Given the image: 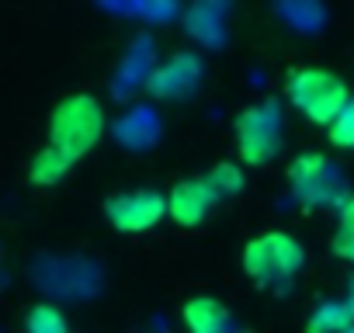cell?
Returning <instances> with one entry per match:
<instances>
[{
	"instance_id": "277c9868",
	"label": "cell",
	"mask_w": 354,
	"mask_h": 333,
	"mask_svg": "<svg viewBox=\"0 0 354 333\" xmlns=\"http://www.w3.org/2000/svg\"><path fill=\"white\" fill-rule=\"evenodd\" d=\"M302 243L285 233V229H271L261 233L257 240H250L243 247V271L257 281V285H285L302 271Z\"/></svg>"
},
{
	"instance_id": "5bb4252c",
	"label": "cell",
	"mask_w": 354,
	"mask_h": 333,
	"mask_svg": "<svg viewBox=\"0 0 354 333\" xmlns=\"http://www.w3.org/2000/svg\"><path fill=\"white\" fill-rule=\"evenodd\" d=\"M326 135H330V142L337 146V149H354V97L344 104V111L333 118V125L326 129Z\"/></svg>"
},
{
	"instance_id": "5b68a950",
	"label": "cell",
	"mask_w": 354,
	"mask_h": 333,
	"mask_svg": "<svg viewBox=\"0 0 354 333\" xmlns=\"http://www.w3.org/2000/svg\"><path fill=\"white\" fill-rule=\"evenodd\" d=\"M281 135H285V125H281V111L274 101L254 104L236 118V149L247 166H261L271 156H278Z\"/></svg>"
},
{
	"instance_id": "7a4b0ae2",
	"label": "cell",
	"mask_w": 354,
	"mask_h": 333,
	"mask_svg": "<svg viewBox=\"0 0 354 333\" xmlns=\"http://www.w3.org/2000/svg\"><path fill=\"white\" fill-rule=\"evenodd\" d=\"M285 94L292 101V108L299 115H306L309 122L316 125H333V118L344 111V104L351 101V91L347 84L330 73V70H319V66H306V70H292L288 73V84H285Z\"/></svg>"
},
{
	"instance_id": "7c38bea8",
	"label": "cell",
	"mask_w": 354,
	"mask_h": 333,
	"mask_svg": "<svg viewBox=\"0 0 354 333\" xmlns=\"http://www.w3.org/2000/svg\"><path fill=\"white\" fill-rule=\"evenodd\" d=\"M333 254L340 260L354 264V195L340 205V219H337V233H333Z\"/></svg>"
},
{
	"instance_id": "ba28073f",
	"label": "cell",
	"mask_w": 354,
	"mask_h": 333,
	"mask_svg": "<svg viewBox=\"0 0 354 333\" xmlns=\"http://www.w3.org/2000/svg\"><path fill=\"white\" fill-rule=\"evenodd\" d=\"M181 316H185L188 333H243V330L233 323V316L226 312V305H223L219 298H209V295L192 298Z\"/></svg>"
},
{
	"instance_id": "9c48e42d",
	"label": "cell",
	"mask_w": 354,
	"mask_h": 333,
	"mask_svg": "<svg viewBox=\"0 0 354 333\" xmlns=\"http://www.w3.org/2000/svg\"><path fill=\"white\" fill-rule=\"evenodd\" d=\"M347 326H354V281L347 285L344 298H330L313 309L306 333H344Z\"/></svg>"
},
{
	"instance_id": "4fadbf2b",
	"label": "cell",
	"mask_w": 354,
	"mask_h": 333,
	"mask_svg": "<svg viewBox=\"0 0 354 333\" xmlns=\"http://www.w3.org/2000/svg\"><path fill=\"white\" fill-rule=\"evenodd\" d=\"M209 184L216 188L219 198L240 195V191H243V166H236V163H219V166H212Z\"/></svg>"
},
{
	"instance_id": "6da1fadb",
	"label": "cell",
	"mask_w": 354,
	"mask_h": 333,
	"mask_svg": "<svg viewBox=\"0 0 354 333\" xmlns=\"http://www.w3.org/2000/svg\"><path fill=\"white\" fill-rule=\"evenodd\" d=\"M104 135V108L94 94H70L49 118V142L32 156L28 178L42 188L59 184L80 156H87Z\"/></svg>"
},
{
	"instance_id": "3957f363",
	"label": "cell",
	"mask_w": 354,
	"mask_h": 333,
	"mask_svg": "<svg viewBox=\"0 0 354 333\" xmlns=\"http://www.w3.org/2000/svg\"><path fill=\"white\" fill-rule=\"evenodd\" d=\"M288 181H292L295 202H302L306 209H333V205H344L351 198L340 166L326 153L295 156L288 166Z\"/></svg>"
},
{
	"instance_id": "52a82bcc",
	"label": "cell",
	"mask_w": 354,
	"mask_h": 333,
	"mask_svg": "<svg viewBox=\"0 0 354 333\" xmlns=\"http://www.w3.org/2000/svg\"><path fill=\"white\" fill-rule=\"evenodd\" d=\"M219 195L209 184V178H188V181H177L167 195V216L177 226H198L205 222V216L216 209Z\"/></svg>"
},
{
	"instance_id": "8fae6325",
	"label": "cell",
	"mask_w": 354,
	"mask_h": 333,
	"mask_svg": "<svg viewBox=\"0 0 354 333\" xmlns=\"http://www.w3.org/2000/svg\"><path fill=\"white\" fill-rule=\"evenodd\" d=\"M25 333H70V326H66V319H63V312L56 305L39 302L25 316Z\"/></svg>"
},
{
	"instance_id": "30bf717a",
	"label": "cell",
	"mask_w": 354,
	"mask_h": 333,
	"mask_svg": "<svg viewBox=\"0 0 354 333\" xmlns=\"http://www.w3.org/2000/svg\"><path fill=\"white\" fill-rule=\"evenodd\" d=\"M195 77H198V63L188 59V56H181V59H174L170 66H163V70L156 73L153 91H156V94H181V91L192 87Z\"/></svg>"
},
{
	"instance_id": "8992f818",
	"label": "cell",
	"mask_w": 354,
	"mask_h": 333,
	"mask_svg": "<svg viewBox=\"0 0 354 333\" xmlns=\"http://www.w3.org/2000/svg\"><path fill=\"white\" fill-rule=\"evenodd\" d=\"M104 216L122 233H146L167 216V195H160L153 188L122 191V195H111L104 202Z\"/></svg>"
},
{
	"instance_id": "9a60e30c",
	"label": "cell",
	"mask_w": 354,
	"mask_h": 333,
	"mask_svg": "<svg viewBox=\"0 0 354 333\" xmlns=\"http://www.w3.org/2000/svg\"><path fill=\"white\" fill-rule=\"evenodd\" d=\"M344 333H354V326H347V330H344Z\"/></svg>"
}]
</instances>
